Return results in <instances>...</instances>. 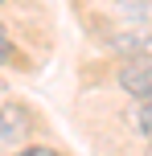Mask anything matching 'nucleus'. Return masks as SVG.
<instances>
[{"label": "nucleus", "instance_id": "obj_1", "mask_svg": "<svg viewBox=\"0 0 152 156\" xmlns=\"http://www.w3.org/2000/svg\"><path fill=\"white\" fill-rule=\"evenodd\" d=\"M107 49L115 58H152V21L148 25H115L107 33Z\"/></svg>", "mask_w": 152, "mask_h": 156}, {"label": "nucleus", "instance_id": "obj_2", "mask_svg": "<svg viewBox=\"0 0 152 156\" xmlns=\"http://www.w3.org/2000/svg\"><path fill=\"white\" fill-rule=\"evenodd\" d=\"M115 86L123 94H132L136 103L152 99V58H128V62L115 70Z\"/></svg>", "mask_w": 152, "mask_h": 156}, {"label": "nucleus", "instance_id": "obj_3", "mask_svg": "<svg viewBox=\"0 0 152 156\" xmlns=\"http://www.w3.org/2000/svg\"><path fill=\"white\" fill-rule=\"evenodd\" d=\"M33 132V115L21 103H4L0 107V144H21Z\"/></svg>", "mask_w": 152, "mask_h": 156}, {"label": "nucleus", "instance_id": "obj_4", "mask_svg": "<svg viewBox=\"0 0 152 156\" xmlns=\"http://www.w3.org/2000/svg\"><path fill=\"white\" fill-rule=\"evenodd\" d=\"M111 12L119 16L123 25H148L152 21V0H115Z\"/></svg>", "mask_w": 152, "mask_h": 156}, {"label": "nucleus", "instance_id": "obj_5", "mask_svg": "<svg viewBox=\"0 0 152 156\" xmlns=\"http://www.w3.org/2000/svg\"><path fill=\"white\" fill-rule=\"evenodd\" d=\"M132 127H136V132L152 144V99H144V103L132 107Z\"/></svg>", "mask_w": 152, "mask_h": 156}, {"label": "nucleus", "instance_id": "obj_6", "mask_svg": "<svg viewBox=\"0 0 152 156\" xmlns=\"http://www.w3.org/2000/svg\"><path fill=\"white\" fill-rule=\"evenodd\" d=\"M16 156H62L58 148H49V144H29V148H21Z\"/></svg>", "mask_w": 152, "mask_h": 156}, {"label": "nucleus", "instance_id": "obj_7", "mask_svg": "<svg viewBox=\"0 0 152 156\" xmlns=\"http://www.w3.org/2000/svg\"><path fill=\"white\" fill-rule=\"evenodd\" d=\"M12 58H16V45H12V41L4 37V33H0V66H8Z\"/></svg>", "mask_w": 152, "mask_h": 156}, {"label": "nucleus", "instance_id": "obj_8", "mask_svg": "<svg viewBox=\"0 0 152 156\" xmlns=\"http://www.w3.org/2000/svg\"><path fill=\"white\" fill-rule=\"evenodd\" d=\"M144 156H152V144H148V152H144Z\"/></svg>", "mask_w": 152, "mask_h": 156}, {"label": "nucleus", "instance_id": "obj_9", "mask_svg": "<svg viewBox=\"0 0 152 156\" xmlns=\"http://www.w3.org/2000/svg\"><path fill=\"white\" fill-rule=\"evenodd\" d=\"M0 33H4V25H0Z\"/></svg>", "mask_w": 152, "mask_h": 156}, {"label": "nucleus", "instance_id": "obj_10", "mask_svg": "<svg viewBox=\"0 0 152 156\" xmlns=\"http://www.w3.org/2000/svg\"><path fill=\"white\" fill-rule=\"evenodd\" d=\"M0 4H4V0H0Z\"/></svg>", "mask_w": 152, "mask_h": 156}]
</instances>
